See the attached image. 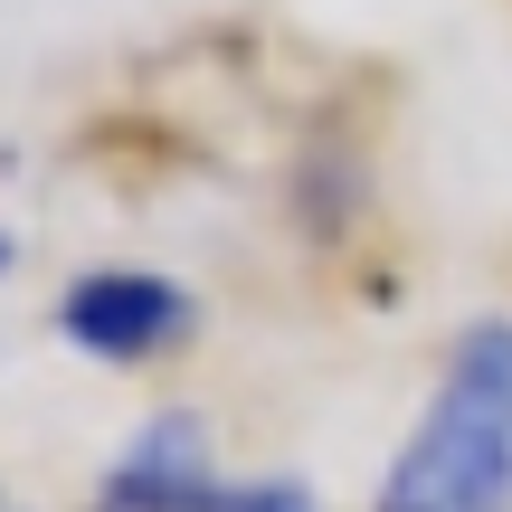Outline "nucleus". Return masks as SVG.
<instances>
[{
    "instance_id": "1",
    "label": "nucleus",
    "mask_w": 512,
    "mask_h": 512,
    "mask_svg": "<svg viewBox=\"0 0 512 512\" xmlns=\"http://www.w3.org/2000/svg\"><path fill=\"white\" fill-rule=\"evenodd\" d=\"M370 512H512V323H465Z\"/></svg>"
},
{
    "instance_id": "2",
    "label": "nucleus",
    "mask_w": 512,
    "mask_h": 512,
    "mask_svg": "<svg viewBox=\"0 0 512 512\" xmlns=\"http://www.w3.org/2000/svg\"><path fill=\"white\" fill-rule=\"evenodd\" d=\"M86 512H323L304 494V484L285 475H256V484H228L219 465H209V427L200 418H152L124 437V456L105 465V484H95Z\"/></svg>"
},
{
    "instance_id": "3",
    "label": "nucleus",
    "mask_w": 512,
    "mask_h": 512,
    "mask_svg": "<svg viewBox=\"0 0 512 512\" xmlns=\"http://www.w3.org/2000/svg\"><path fill=\"white\" fill-rule=\"evenodd\" d=\"M190 323H200L190 285H171L152 266H95L57 294V342L86 361H162L190 342Z\"/></svg>"
},
{
    "instance_id": "4",
    "label": "nucleus",
    "mask_w": 512,
    "mask_h": 512,
    "mask_svg": "<svg viewBox=\"0 0 512 512\" xmlns=\"http://www.w3.org/2000/svg\"><path fill=\"white\" fill-rule=\"evenodd\" d=\"M19 266V238H10V228H0V275H10Z\"/></svg>"
},
{
    "instance_id": "5",
    "label": "nucleus",
    "mask_w": 512,
    "mask_h": 512,
    "mask_svg": "<svg viewBox=\"0 0 512 512\" xmlns=\"http://www.w3.org/2000/svg\"><path fill=\"white\" fill-rule=\"evenodd\" d=\"M0 512H10V503H0Z\"/></svg>"
}]
</instances>
